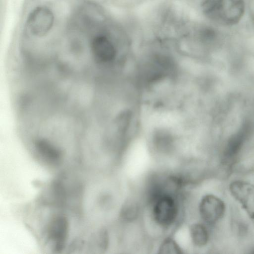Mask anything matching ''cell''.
<instances>
[{
    "label": "cell",
    "mask_w": 254,
    "mask_h": 254,
    "mask_svg": "<svg viewBox=\"0 0 254 254\" xmlns=\"http://www.w3.org/2000/svg\"><path fill=\"white\" fill-rule=\"evenodd\" d=\"M205 13L210 19L223 25L238 23L245 11L244 0H206L203 4Z\"/></svg>",
    "instance_id": "1"
},
{
    "label": "cell",
    "mask_w": 254,
    "mask_h": 254,
    "mask_svg": "<svg viewBox=\"0 0 254 254\" xmlns=\"http://www.w3.org/2000/svg\"><path fill=\"white\" fill-rule=\"evenodd\" d=\"M150 201L151 217L156 224L165 229L172 226L179 214V205L176 195L162 193Z\"/></svg>",
    "instance_id": "2"
},
{
    "label": "cell",
    "mask_w": 254,
    "mask_h": 254,
    "mask_svg": "<svg viewBox=\"0 0 254 254\" xmlns=\"http://www.w3.org/2000/svg\"><path fill=\"white\" fill-rule=\"evenodd\" d=\"M54 22V15L48 7L38 6L28 15L26 21L29 33L36 37H42L52 29Z\"/></svg>",
    "instance_id": "3"
},
{
    "label": "cell",
    "mask_w": 254,
    "mask_h": 254,
    "mask_svg": "<svg viewBox=\"0 0 254 254\" xmlns=\"http://www.w3.org/2000/svg\"><path fill=\"white\" fill-rule=\"evenodd\" d=\"M198 207L201 219L210 225L215 223L221 219L225 210L223 201L213 194H206L203 196Z\"/></svg>",
    "instance_id": "4"
},
{
    "label": "cell",
    "mask_w": 254,
    "mask_h": 254,
    "mask_svg": "<svg viewBox=\"0 0 254 254\" xmlns=\"http://www.w3.org/2000/svg\"><path fill=\"white\" fill-rule=\"evenodd\" d=\"M229 189L249 217L254 219V185L246 181L237 180L230 185Z\"/></svg>",
    "instance_id": "5"
},
{
    "label": "cell",
    "mask_w": 254,
    "mask_h": 254,
    "mask_svg": "<svg viewBox=\"0 0 254 254\" xmlns=\"http://www.w3.org/2000/svg\"><path fill=\"white\" fill-rule=\"evenodd\" d=\"M91 52L97 63H109L116 56V51L112 41L106 36L99 35L95 37L91 43Z\"/></svg>",
    "instance_id": "6"
},
{
    "label": "cell",
    "mask_w": 254,
    "mask_h": 254,
    "mask_svg": "<svg viewBox=\"0 0 254 254\" xmlns=\"http://www.w3.org/2000/svg\"><path fill=\"white\" fill-rule=\"evenodd\" d=\"M248 132V127L244 126L228 139L223 151V157L226 160H232L238 155L246 140Z\"/></svg>",
    "instance_id": "7"
},
{
    "label": "cell",
    "mask_w": 254,
    "mask_h": 254,
    "mask_svg": "<svg viewBox=\"0 0 254 254\" xmlns=\"http://www.w3.org/2000/svg\"><path fill=\"white\" fill-rule=\"evenodd\" d=\"M189 232L191 241L195 246L202 247L207 244L209 234L203 224L199 223L192 224L189 228Z\"/></svg>",
    "instance_id": "8"
},
{
    "label": "cell",
    "mask_w": 254,
    "mask_h": 254,
    "mask_svg": "<svg viewBox=\"0 0 254 254\" xmlns=\"http://www.w3.org/2000/svg\"><path fill=\"white\" fill-rule=\"evenodd\" d=\"M140 212V205L138 202L132 198L126 201L122 206L120 216L125 221L131 222L136 219Z\"/></svg>",
    "instance_id": "9"
},
{
    "label": "cell",
    "mask_w": 254,
    "mask_h": 254,
    "mask_svg": "<svg viewBox=\"0 0 254 254\" xmlns=\"http://www.w3.org/2000/svg\"><path fill=\"white\" fill-rule=\"evenodd\" d=\"M154 142L158 150L165 152L172 148L174 140L170 133L164 131H160L154 136Z\"/></svg>",
    "instance_id": "10"
},
{
    "label": "cell",
    "mask_w": 254,
    "mask_h": 254,
    "mask_svg": "<svg viewBox=\"0 0 254 254\" xmlns=\"http://www.w3.org/2000/svg\"><path fill=\"white\" fill-rule=\"evenodd\" d=\"M161 254H182V250L176 241L172 238L168 237L161 243L159 248Z\"/></svg>",
    "instance_id": "11"
}]
</instances>
